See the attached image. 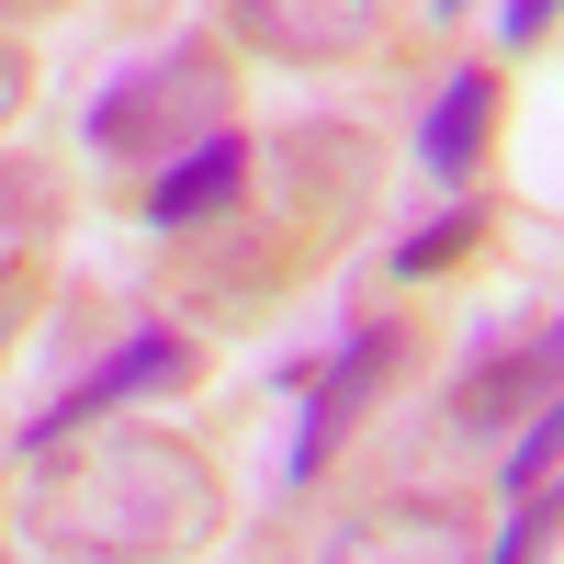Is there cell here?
I'll return each instance as SVG.
<instances>
[{
	"instance_id": "6da1fadb",
	"label": "cell",
	"mask_w": 564,
	"mask_h": 564,
	"mask_svg": "<svg viewBox=\"0 0 564 564\" xmlns=\"http://www.w3.org/2000/svg\"><path fill=\"white\" fill-rule=\"evenodd\" d=\"M23 520L68 553H181L215 531V475L181 441H90L68 475H45Z\"/></svg>"
},
{
	"instance_id": "7a4b0ae2",
	"label": "cell",
	"mask_w": 564,
	"mask_h": 564,
	"mask_svg": "<svg viewBox=\"0 0 564 564\" xmlns=\"http://www.w3.org/2000/svg\"><path fill=\"white\" fill-rule=\"evenodd\" d=\"M215 113H226V68L170 45V57H148L135 79H113L102 102H90V148H113V159H124V148H159V135L215 124Z\"/></svg>"
},
{
	"instance_id": "3957f363",
	"label": "cell",
	"mask_w": 564,
	"mask_h": 564,
	"mask_svg": "<svg viewBox=\"0 0 564 564\" xmlns=\"http://www.w3.org/2000/svg\"><path fill=\"white\" fill-rule=\"evenodd\" d=\"M372 372H395V327H350V339L305 372V430H294V452H282V486H316V475H327L339 430H350L372 395H384Z\"/></svg>"
},
{
	"instance_id": "277c9868",
	"label": "cell",
	"mask_w": 564,
	"mask_h": 564,
	"mask_svg": "<svg viewBox=\"0 0 564 564\" xmlns=\"http://www.w3.org/2000/svg\"><path fill=\"white\" fill-rule=\"evenodd\" d=\"M181 372H193V350H181L170 327H135V339H124L113 361H90L79 384H68V395H57V406H45L34 430H23V452H57V441H79L90 417H113V406H135V395H159V384H181Z\"/></svg>"
},
{
	"instance_id": "5b68a950",
	"label": "cell",
	"mask_w": 564,
	"mask_h": 564,
	"mask_svg": "<svg viewBox=\"0 0 564 564\" xmlns=\"http://www.w3.org/2000/svg\"><path fill=\"white\" fill-rule=\"evenodd\" d=\"M238 34L271 57H350L384 34V0H238Z\"/></svg>"
},
{
	"instance_id": "8992f818",
	"label": "cell",
	"mask_w": 564,
	"mask_h": 564,
	"mask_svg": "<svg viewBox=\"0 0 564 564\" xmlns=\"http://www.w3.org/2000/svg\"><path fill=\"white\" fill-rule=\"evenodd\" d=\"M238 181H249V148H238V135H204L193 159H170V170H159L148 215H159V226H204V215L238 204Z\"/></svg>"
},
{
	"instance_id": "52a82bcc",
	"label": "cell",
	"mask_w": 564,
	"mask_h": 564,
	"mask_svg": "<svg viewBox=\"0 0 564 564\" xmlns=\"http://www.w3.org/2000/svg\"><path fill=\"white\" fill-rule=\"evenodd\" d=\"M486 102H497V79H486V68H452V90L430 102V124H417V159H430L441 181L475 170V148H486Z\"/></svg>"
},
{
	"instance_id": "ba28073f",
	"label": "cell",
	"mask_w": 564,
	"mask_h": 564,
	"mask_svg": "<svg viewBox=\"0 0 564 564\" xmlns=\"http://www.w3.org/2000/svg\"><path fill=\"white\" fill-rule=\"evenodd\" d=\"M339 564H463L441 508H372V520L339 542Z\"/></svg>"
},
{
	"instance_id": "9c48e42d",
	"label": "cell",
	"mask_w": 564,
	"mask_h": 564,
	"mask_svg": "<svg viewBox=\"0 0 564 564\" xmlns=\"http://www.w3.org/2000/svg\"><path fill=\"white\" fill-rule=\"evenodd\" d=\"M542 384H564V327H553V339H520V350H486V361H475V384H463V417L531 406Z\"/></svg>"
},
{
	"instance_id": "30bf717a",
	"label": "cell",
	"mask_w": 564,
	"mask_h": 564,
	"mask_svg": "<svg viewBox=\"0 0 564 564\" xmlns=\"http://www.w3.org/2000/svg\"><path fill=\"white\" fill-rule=\"evenodd\" d=\"M463 249H475V204H452V215L417 226V238L395 249V282H430V271H441V260H463Z\"/></svg>"
},
{
	"instance_id": "8fae6325",
	"label": "cell",
	"mask_w": 564,
	"mask_h": 564,
	"mask_svg": "<svg viewBox=\"0 0 564 564\" xmlns=\"http://www.w3.org/2000/svg\"><path fill=\"white\" fill-rule=\"evenodd\" d=\"M553 463H564V384H553V406L520 430V452H508V497H531V486L553 475Z\"/></svg>"
},
{
	"instance_id": "7c38bea8",
	"label": "cell",
	"mask_w": 564,
	"mask_h": 564,
	"mask_svg": "<svg viewBox=\"0 0 564 564\" xmlns=\"http://www.w3.org/2000/svg\"><path fill=\"white\" fill-rule=\"evenodd\" d=\"M553 508H564V486H531L520 508H508V531L486 542V564H531V553H542V531H553Z\"/></svg>"
},
{
	"instance_id": "4fadbf2b",
	"label": "cell",
	"mask_w": 564,
	"mask_h": 564,
	"mask_svg": "<svg viewBox=\"0 0 564 564\" xmlns=\"http://www.w3.org/2000/svg\"><path fill=\"white\" fill-rule=\"evenodd\" d=\"M542 23H564V0H508V12H497L508 45H542Z\"/></svg>"
},
{
	"instance_id": "5bb4252c",
	"label": "cell",
	"mask_w": 564,
	"mask_h": 564,
	"mask_svg": "<svg viewBox=\"0 0 564 564\" xmlns=\"http://www.w3.org/2000/svg\"><path fill=\"white\" fill-rule=\"evenodd\" d=\"M12 102H23V57L0 45V124H12Z\"/></svg>"
},
{
	"instance_id": "9a60e30c",
	"label": "cell",
	"mask_w": 564,
	"mask_h": 564,
	"mask_svg": "<svg viewBox=\"0 0 564 564\" xmlns=\"http://www.w3.org/2000/svg\"><path fill=\"white\" fill-rule=\"evenodd\" d=\"M0 350H12V271H0Z\"/></svg>"
},
{
	"instance_id": "2e32d148",
	"label": "cell",
	"mask_w": 564,
	"mask_h": 564,
	"mask_svg": "<svg viewBox=\"0 0 564 564\" xmlns=\"http://www.w3.org/2000/svg\"><path fill=\"white\" fill-rule=\"evenodd\" d=\"M441 12H452V0H441Z\"/></svg>"
}]
</instances>
